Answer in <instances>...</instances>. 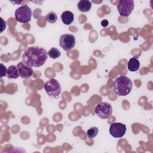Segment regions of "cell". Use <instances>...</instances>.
Listing matches in <instances>:
<instances>
[{
  "mask_svg": "<svg viewBox=\"0 0 153 153\" xmlns=\"http://www.w3.org/2000/svg\"><path fill=\"white\" fill-rule=\"evenodd\" d=\"M131 80L126 76L121 75L117 77L113 82L112 87L115 93L120 96L128 94L132 89Z\"/></svg>",
  "mask_w": 153,
  "mask_h": 153,
  "instance_id": "obj_2",
  "label": "cell"
},
{
  "mask_svg": "<svg viewBox=\"0 0 153 153\" xmlns=\"http://www.w3.org/2000/svg\"><path fill=\"white\" fill-rule=\"evenodd\" d=\"M14 14L17 22L22 23H26L31 20L32 10L27 5H24L18 7L16 10Z\"/></svg>",
  "mask_w": 153,
  "mask_h": 153,
  "instance_id": "obj_3",
  "label": "cell"
},
{
  "mask_svg": "<svg viewBox=\"0 0 153 153\" xmlns=\"http://www.w3.org/2000/svg\"><path fill=\"white\" fill-rule=\"evenodd\" d=\"M99 132V129L96 127H92L87 130V137L90 139H93L95 137Z\"/></svg>",
  "mask_w": 153,
  "mask_h": 153,
  "instance_id": "obj_16",
  "label": "cell"
},
{
  "mask_svg": "<svg viewBox=\"0 0 153 153\" xmlns=\"http://www.w3.org/2000/svg\"><path fill=\"white\" fill-rule=\"evenodd\" d=\"M134 7V3L133 0L120 1L117 5V10L121 16L127 17L133 11Z\"/></svg>",
  "mask_w": 153,
  "mask_h": 153,
  "instance_id": "obj_6",
  "label": "cell"
},
{
  "mask_svg": "<svg viewBox=\"0 0 153 153\" xmlns=\"http://www.w3.org/2000/svg\"><path fill=\"white\" fill-rule=\"evenodd\" d=\"M7 68L1 63V78L7 75Z\"/></svg>",
  "mask_w": 153,
  "mask_h": 153,
  "instance_id": "obj_17",
  "label": "cell"
},
{
  "mask_svg": "<svg viewBox=\"0 0 153 153\" xmlns=\"http://www.w3.org/2000/svg\"><path fill=\"white\" fill-rule=\"evenodd\" d=\"M110 134L115 138L122 137L126 131V126L121 123H114L111 124L109 130Z\"/></svg>",
  "mask_w": 153,
  "mask_h": 153,
  "instance_id": "obj_8",
  "label": "cell"
},
{
  "mask_svg": "<svg viewBox=\"0 0 153 153\" xmlns=\"http://www.w3.org/2000/svg\"><path fill=\"white\" fill-rule=\"evenodd\" d=\"M48 55L50 58L56 59L60 56L61 53L57 48L53 47L48 51Z\"/></svg>",
  "mask_w": 153,
  "mask_h": 153,
  "instance_id": "obj_14",
  "label": "cell"
},
{
  "mask_svg": "<svg viewBox=\"0 0 153 153\" xmlns=\"http://www.w3.org/2000/svg\"><path fill=\"white\" fill-rule=\"evenodd\" d=\"M45 20L46 22L50 23H54L57 20V14L51 11L49 12L45 17Z\"/></svg>",
  "mask_w": 153,
  "mask_h": 153,
  "instance_id": "obj_15",
  "label": "cell"
},
{
  "mask_svg": "<svg viewBox=\"0 0 153 153\" xmlns=\"http://www.w3.org/2000/svg\"><path fill=\"white\" fill-rule=\"evenodd\" d=\"M108 24H109V23H108V21L107 20H103L101 22V25L103 27H106L108 25Z\"/></svg>",
  "mask_w": 153,
  "mask_h": 153,
  "instance_id": "obj_19",
  "label": "cell"
},
{
  "mask_svg": "<svg viewBox=\"0 0 153 153\" xmlns=\"http://www.w3.org/2000/svg\"><path fill=\"white\" fill-rule=\"evenodd\" d=\"M17 68L18 69L19 76L24 79H27L30 77L33 74V69L32 68L26 65L23 62H19Z\"/></svg>",
  "mask_w": 153,
  "mask_h": 153,
  "instance_id": "obj_9",
  "label": "cell"
},
{
  "mask_svg": "<svg viewBox=\"0 0 153 153\" xmlns=\"http://www.w3.org/2000/svg\"><path fill=\"white\" fill-rule=\"evenodd\" d=\"M61 19L65 25H69L74 22V15L70 11H65L61 14Z\"/></svg>",
  "mask_w": 153,
  "mask_h": 153,
  "instance_id": "obj_10",
  "label": "cell"
},
{
  "mask_svg": "<svg viewBox=\"0 0 153 153\" xmlns=\"http://www.w3.org/2000/svg\"><path fill=\"white\" fill-rule=\"evenodd\" d=\"M1 24H2V26H1V32H2L6 27V22L3 20L2 18L1 17Z\"/></svg>",
  "mask_w": 153,
  "mask_h": 153,
  "instance_id": "obj_18",
  "label": "cell"
},
{
  "mask_svg": "<svg viewBox=\"0 0 153 153\" xmlns=\"http://www.w3.org/2000/svg\"><path fill=\"white\" fill-rule=\"evenodd\" d=\"M75 38L72 34H63L60 36L59 45L65 51L71 50L75 45Z\"/></svg>",
  "mask_w": 153,
  "mask_h": 153,
  "instance_id": "obj_7",
  "label": "cell"
},
{
  "mask_svg": "<svg viewBox=\"0 0 153 153\" xmlns=\"http://www.w3.org/2000/svg\"><path fill=\"white\" fill-rule=\"evenodd\" d=\"M48 57V52L45 49L38 46L27 48L22 57V62L32 68H39L42 66Z\"/></svg>",
  "mask_w": 153,
  "mask_h": 153,
  "instance_id": "obj_1",
  "label": "cell"
},
{
  "mask_svg": "<svg viewBox=\"0 0 153 153\" xmlns=\"http://www.w3.org/2000/svg\"><path fill=\"white\" fill-rule=\"evenodd\" d=\"M140 67V62L136 57H131L127 63V69L128 71L134 72L137 71Z\"/></svg>",
  "mask_w": 153,
  "mask_h": 153,
  "instance_id": "obj_11",
  "label": "cell"
},
{
  "mask_svg": "<svg viewBox=\"0 0 153 153\" xmlns=\"http://www.w3.org/2000/svg\"><path fill=\"white\" fill-rule=\"evenodd\" d=\"M7 75L8 78L11 79H17L19 78V74L17 66L14 65H11L7 68Z\"/></svg>",
  "mask_w": 153,
  "mask_h": 153,
  "instance_id": "obj_13",
  "label": "cell"
},
{
  "mask_svg": "<svg viewBox=\"0 0 153 153\" xmlns=\"http://www.w3.org/2000/svg\"><path fill=\"white\" fill-rule=\"evenodd\" d=\"M44 89L50 97L54 98H57L61 92V86L59 82L54 78L45 82Z\"/></svg>",
  "mask_w": 153,
  "mask_h": 153,
  "instance_id": "obj_4",
  "label": "cell"
},
{
  "mask_svg": "<svg viewBox=\"0 0 153 153\" xmlns=\"http://www.w3.org/2000/svg\"><path fill=\"white\" fill-rule=\"evenodd\" d=\"M77 7L79 11L81 12H88L91 8V3L88 0H81L78 2Z\"/></svg>",
  "mask_w": 153,
  "mask_h": 153,
  "instance_id": "obj_12",
  "label": "cell"
},
{
  "mask_svg": "<svg viewBox=\"0 0 153 153\" xmlns=\"http://www.w3.org/2000/svg\"><path fill=\"white\" fill-rule=\"evenodd\" d=\"M94 112L102 119L108 118L112 113V105L108 102H100L94 108Z\"/></svg>",
  "mask_w": 153,
  "mask_h": 153,
  "instance_id": "obj_5",
  "label": "cell"
}]
</instances>
